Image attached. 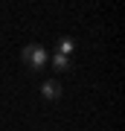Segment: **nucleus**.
<instances>
[{"label":"nucleus","mask_w":125,"mask_h":131,"mask_svg":"<svg viewBox=\"0 0 125 131\" xmlns=\"http://www.w3.org/2000/svg\"><path fill=\"white\" fill-rule=\"evenodd\" d=\"M23 64L29 67V70H41V67L50 61V56H47V50L41 47V44H29V47H23Z\"/></svg>","instance_id":"f257e3e1"},{"label":"nucleus","mask_w":125,"mask_h":131,"mask_svg":"<svg viewBox=\"0 0 125 131\" xmlns=\"http://www.w3.org/2000/svg\"><path fill=\"white\" fill-rule=\"evenodd\" d=\"M61 93H64V90H61V82H55V79H47L44 84H41V96L44 99H61Z\"/></svg>","instance_id":"f03ea898"},{"label":"nucleus","mask_w":125,"mask_h":131,"mask_svg":"<svg viewBox=\"0 0 125 131\" xmlns=\"http://www.w3.org/2000/svg\"><path fill=\"white\" fill-rule=\"evenodd\" d=\"M73 50H76V41H73V38H58V47H55V52H61V56H70Z\"/></svg>","instance_id":"7ed1b4c3"},{"label":"nucleus","mask_w":125,"mask_h":131,"mask_svg":"<svg viewBox=\"0 0 125 131\" xmlns=\"http://www.w3.org/2000/svg\"><path fill=\"white\" fill-rule=\"evenodd\" d=\"M50 61H52V67H55V70H70V56H61V52H55Z\"/></svg>","instance_id":"20e7f679"}]
</instances>
